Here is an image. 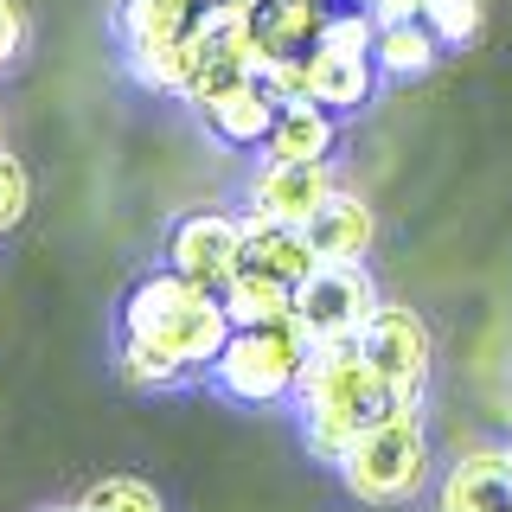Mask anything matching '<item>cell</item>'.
I'll use <instances>...</instances> for the list:
<instances>
[{"mask_svg": "<svg viewBox=\"0 0 512 512\" xmlns=\"http://www.w3.org/2000/svg\"><path fill=\"white\" fill-rule=\"evenodd\" d=\"M256 39H263L269 58L282 52H314L320 39V20H327V7L320 0H256Z\"/></svg>", "mask_w": 512, "mask_h": 512, "instance_id": "ac0fdd59", "label": "cell"}, {"mask_svg": "<svg viewBox=\"0 0 512 512\" xmlns=\"http://www.w3.org/2000/svg\"><path fill=\"white\" fill-rule=\"evenodd\" d=\"M244 244H250V218L205 205V212L173 218V231H167V269L192 276L199 288H224L237 269H244Z\"/></svg>", "mask_w": 512, "mask_h": 512, "instance_id": "52a82bcc", "label": "cell"}, {"mask_svg": "<svg viewBox=\"0 0 512 512\" xmlns=\"http://www.w3.org/2000/svg\"><path fill=\"white\" fill-rule=\"evenodd\" d=\"M26 52V13H20V0H0V71H13Z\"/></svg>", "mask_w": 512, "mask_h": 512, "instance_id": "cb8c5ba5", "label": "cell"}, {"mask_svg": "<svg viewBox=\"0 0 512 512\" xmlns=\"http://www.w3.org/2000/svg\"><path fill=\"white\" fill-rule=\"evenodd\" d=\"M314 340L301 333V320L288 314L276 320V327H237L231 340H224V352L212 359V391L231 397V404H295V384H301V365H308Z\"/></svg>", "mask_w": 512, "mask_h": 512, "instance_id": "277c9868", "label": "cell"}, {"mask_svg": "<svg viewBox=\"0 0 512 512\" xmlns=\"http://www.w3.org/2000/svg\"><path fill=\"white\" fill-rule=\"evenodd\" d=\"M250 7H256V0H250Z\"/></svg>", "mask_w": 512, "mask_h": 512, "instance_id": "f546056e", "label": "cell"}, {"mask_svg": "<svg viewBox=\"0 0 512 512\" xmlns=\"http://www.w3.org/2000/svg\"><path fill=\"white\" fill-rule=\"evenodd\" d=\"M429 468H436V461H429V429H423V416H416V404L384 410L378 423L333 461L340 487L359 506H410L416 493L429 487Z\"/></svg>", "mask_w": 512, "mask_h": 512, "instance_id": "3957f363", "label": "cell"}, {"mask_svg": "<svg viewBox=\"0 0 512 512\" xmlns=\"http://www.w3.org/2000/svg\"><path fill=\"white\" fill-rule=\"evenodd\" d=\"M506 455H512V442H506Z\"/></svg>", "mask_w": 512, "mask_h": 512, "instance_id": "f1b7e54d", "label": "cell"}, {"mask_svg": "<svg viewBox=\"0 0 512 512\" xmlns=\"http://www.w3.org/2000/svg\"><path fill=\"white\" fill-rule=\"evenodd\" d=\"M52 512H84V506H52Z\"/></svg>", "mask_w": 512, "mask_h": 512, "instance_id": "484cf974", "label": "cell"}, {"mask_svg": "<svg viewBox=\"0 0 512 512\" xmlns=\"http://www.w3.org/2000/svg\"><path fill=\"white\" fill-rule=\"evenodd\" d=\"M384 410H397V397L378 378V365L365 359L359 340H327L308 352L301 384H295V416H301V442L320 461H340Z\"/></svg>", "mask_w": 512, "mask_h": 512, "instance_id": "6da1fadb", "label": "cell"}, {"mask_svg": "<svg viewBox=\"0 0 512 512\" xmlns=\"http://www.w3.org/2000/svg\"><path fill=\"white\" fill-rule=\"evenodd\" d=\"M116 333L122 340H141V346H160L186 378H205L237 327H231V314H224L218 288H199L192 276H180V269H154V276H141L128 288Z\"/></svg>", "mask_w": 512, "mask_h": 512, "instance_id": "7a4b0ae2", "label": "cell"}, {"mask_svg": "<svg viewBox=\"0 0 512 512\" xmlns=\"http://www.w3.org/2000/svg\"><path fill=\"white\" fill-rule=\"evenodd\" d=\"M340 192L333 160H263L250 180V218H276V224H308L320 205Z\"/></svg>", "mask_w": 512, "mask_h": 512, "instance_id": "ba28073f", "label": "cell"}, {"mask_svg": "<svg viewBox=\"0 0 512 512\" xmlns=\"http://www.w3.org/2000/svg\"><path fill=\"white\" fill-rule=\"evenodd\" d=\"M314 45L372 58V45H378V13H372V7H340V13L327 7V20H320V39H314Z\"/></svg>", "mask_w": 512, "mask_h": 512, "instance_id": "ffe728a7", "label": "cell"}, {"mask_svg": "<svg viewBox=\"0 0 512 512\" xmlns=\"http://www.w3.org/2000/svg\"><path fill=\"white\" fill-rule=\"evenodd\" d=\"M429 7H436V0H372L378 26L384 20H429Z\"/></svg>", "mask_w": 512, "mask_h": 512, "instance_id": "d4e9b609", "label": "cell"}, {"mask_svg": "<svg viewBox=\"0 0 512 512\" xmlns=\"http://www.w3.org/2000/svg\"><path fill=\"white\" fill-rule=\"evenodd\" d=\"M480 20H487L480 0H436V7H429V26H436L442 45H468L474 32H480Z\"/></svg>", "mask_w": 512, "mask_h": 512, "instance_id": "603a6c76", "label": "cell"}, {"mask_svg": "<svg viewBox=\"0 0 512 512\" xmlns=\"http://www.w3.org/2000/svg\"><path fill=\"white\" fill-rule=\"evenodd\" d=\"M378 308H384V295H378L372 269H365V256H320L314 276L295 288V320L314 346L359 340Z\"/></svg>", "mask_w": 512, "mask_h": 512, "instance_id": "5b68a950", "label": "cell"}, {"mask_svg": "<svg viewBox=\"0 0 512 512\" xmlns=\"http://www.w3.org/2000/svg\"><path fill=\"white\" fill-rule=\"evenodd\" d=\"M250 218V212H244ZM244 263L263 269V276H282V282H308L320 250L308 237V224H276V218H250V244H244Z\"/></svg>", "mask_w": 512, "mask_h": 512, "instance_id": "5bb4252c", "label": "cell"}, {"mask_svg": "<svg viewBox=\"0 0 512 512\" xmlns=\"http://www.w3.org/2000/svg\"><path fill=\"white\" fill-rule=\"evenodd\" d=\"M378 90V64L359 58V52H327V45H314L308 52V96L314 103H327L333 116H352V109H365Z\"/></svg>", "mask_w": 512, "mask_h": 512, "instance_id": "4fadbf2b", "label": "cell"}, {"mask_svg": "<svg viewBox=\"0 0 512 512\" xmlns=\"http://www.w3.org/2000/svg\"><path fill=\"white\" fill-rule=\"evenodd\" d=\"M77 506H84V512H167V500H160L148 480H135V474H103V480H90Z\"/></svg>", "mask_w": 512, "mask_h": 512, "instance_id": "d6986e66", "label": "cell"}, {"mask_svg": "<svg viewBox=\"0 0 512 512\" xmlns=\"http://www.w3.org/2000/svg\"><path fill=\"white\" fill-rule=\"evenodd\" d=\"M365 359L378 365V378L391 384L397 404H423V384H429V365H436V333H429V320L404 308V301H384L372 314V327L359 333Z\"/></svg>", "mask_w": 512, "mask_h": 512, "instance_id": "8992f818", "label": "cell"}, {"mask_svg": "<svg viewBox=\"0 0 512 512\" xmlns=\"http://www.w3.org/2000/svg\"><path fill=\"white\" fill-rule=\"evenodd\" d=\"M276 96L263 90V77H244V84H231L224 96H212V103L199 109L205 128L224 141V148H263L269 128H276Z\"/></svg>", "mask_w": 512, "mask_h": 512, "instance_id": "8fae6325", "label": "cell"}, {"mask_svg": "<svg viewBox=\"0 0 512 512\" xmlns=\"http://www.w3.org/2000/svg\"><path fill=\"white\" fill-rule=\"evenodd\" d=\"M263 90L276 103H308V52H282L263 64Z\"/></svg>", "mask_w": 512, "mask_h": 512, "instance_id": "7402d4cb", "label": "cell"}, {"mask_svg": "<svg viewBox=\"0 0 512 512\" xmlns=\"http://www.w3.org/2000/svg\"><path fill=\"white\" fill-rule=\"evenodd\" d=\"M192 26H199V7H192V0H122L116 7V39H122L128 64L180 45Z\"/></svg>", "mask_w": 512, "mask_h": 512, "instance_id": "30bf717a", "label": "cell"}, {"mask_svg": "<svg viewBox=\"0 0 512 512\" xmlns=\"http://www.w3.org/2000/svg\"><path fill=\"white\" fill-rule=\"evenodd\" d=\"M352 7H372V0H352Z\"/></svg>", "mask_w": 512, "mask_h": 512, "instance_id": "4316f807", "label": "cell"}, {"mask_svg": "<svg viewBox=\"0 0 512 512\" xmlns=\"http://www.w3.org/2000/svg\"><path fill=\"white\" fill-rule=\"evenodd\" d=\"M192 7H205V0H192Z\"/></svg>", "mask_w": 512, "mask_h": 512, "instance_id": "83f0119b", "label": "cell"}, {"mask_svg": "<svg viewBox=\"0 0 512 512\" xmlns=\"http://www.w3.org/2000/svg\"><path fill=\"white\" fill-rule=\"evenodd\" d=\"M224 295V314H231V327H276V320L295 314V282L282 276H263V269H237L231 282L218 288Z\"/></svg>", "mask_w": 512, "mask_h": 512, "instance_id": "2e32d148", "label": "cell"}, {"mask_svg": "<svg viewBox=\"0 0 512 512\" xmlns=\"http://www.w3.org/2000/svg\"><path fill=\"white\" fill-rule=\"evenodd\" d=\"M436 58H442V39H436V26H429V20H384L378 26V45H372L378 77L404 84V77L436 71Z\"/></svg>", "mask_w": 512, "mask_h": 512, "instance_id": "e0dca14e", "label": "cell"}, {"mask_svg": "<svg viewBox=\"0 0 512 512\" xmlns=\"http://www.w3.org/2000/svg\"><path fill=\"white\" fill-rule=\"evenodd\" d=\"M26 205H32V173L13 160L7 148H0V237L7 231H20V218H26Z\"/></svg>", "mask_w": 512, "mask_h": 512, "instance_id": "44dd1931", "label": "cell"}, {"mask_svg": "<svg viewBox=\"0 0 512 512\" xmlns=\"http://www.w3.org/2000/svg\"><path fill=\"white\" fill-rule=\"evenodd\" d=\"M436 512H512V455L506 448H468L436 480Z\"/></svg>", "mask_w": 512, "mask_h": 512, "instance_id": "9c48e42d", "label": "cell"}, {"mask_svg": "<svg viewBox=\"0 0 512 512\" xmlns=\"http://www.w3.org/2000/svg\"><path fill=\"white\" fill-rule=\"evenodd\" d=\"M333 148H340V116L308 96V103H282L276 109L263 160H333Z\"/></svg>", "mask_w": 512, "mask_h": 512, "instance_id": "7c38bea8", "label": "cell"}, {"mask_svg": "<svg viewBox=\"0 0 512 512\" xmlns=\"http://www.w3.org/2000/svg\"><path fill=\"white\" fill-rule=\"evenodd\" d=\"M308 237H314V250L320 256H365L372 250V237H378V218H372V205L359 199V192H333L327 205L308 218Z\"/></svg>", "mask_w": 512, "mask_h": 512, "instance_id": "9a60e30c", "label": "cell"}]
</instances>
